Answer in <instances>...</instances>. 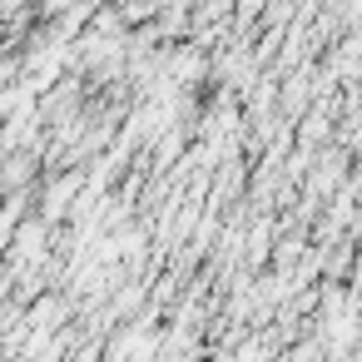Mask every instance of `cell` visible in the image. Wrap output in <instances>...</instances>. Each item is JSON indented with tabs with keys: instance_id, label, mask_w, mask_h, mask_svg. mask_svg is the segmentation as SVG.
<instances>
[{
	"instance_id": "cell-1",
	"label": "cell",
	"mask_w": 362,
	"mask_h": 362,
	"mask_svg": "<svg viewBox=\"0 0 362 362\" xmlns=\"http://www.w3.org/2000/svg\"><path fill=\"white\" fill-rule=\"evenodd\" d=\"M30 174H35V154L30 149H6V159H0V194L25 189Z\"/></svg>"
},
{
	"instance_id": "cell-2",
	"label": "cell",
	"mask_w": 362,
	"mask_h": 362,
	"mask_svg": "<svg viewBox=\"0 0 362 362\" xmlns=\"http://www.w3.org/2000/svg\"><path fill=\"white\" fill-rule=\"evenodd\" d=\"M85 184V169H75V174H65L60 184H50V194H45V218H60L65 214V204L75 199V189Z\"/></svg>"
}]
</instances>
